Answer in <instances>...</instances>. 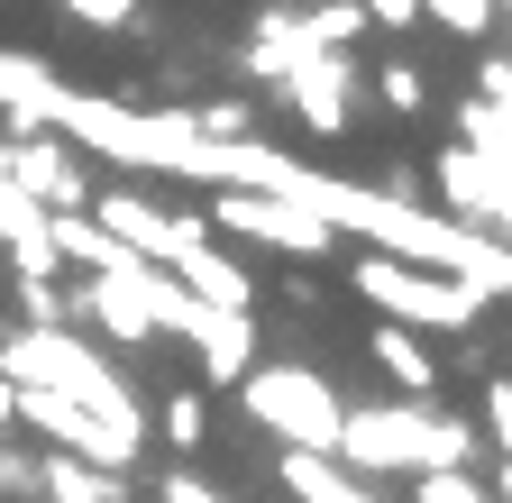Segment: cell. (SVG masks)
Masks as SVG:
<instances>
[{
	"label": "cell",
	"mask_w": 512,
	"mask_h": 503,
	"mask_svg": "<svg viewBox=\"0 0 512 503\" xmlns=\"http://www.w3.org/2000/svg\"><path fill=\"white\" fill-rule=\"evenodd\" d=\"M55 138L74 147V156H110V165H128V174L220 183V147L192 138V110H128V101H101V92H74V83H64Z\"/></svg>",
	"instance_id": "cell-1"
},
{
	"label": "cell",
	"mask_w": 512,
	"mask_h": 503,
	"mask_svg": "<svg viewBox=\"0 0 512 503\" xmlns=\"http://www.w3.org/2000/svg\"><path fill=\"white\" fill-rule=\"evenodd\" d=\"M485 439L458 412H430V403H348L339 412V467L348 476H439V467H467L476 476Z\"/></svg>",
	"instance_id": "cell-2"
},
{
	"label": "cell",
	"mask_w": 512,
	"mask_h": 503,
	"mask_svg": "<svg viewBox=\"0 0 512 503\" xmlns=\"http://www.w3.org/2000/svg\"><path fill=\"white\" fill-rule=\"evenodd\" d=\"M0 385H37V394H64L83 412H138L128 375L74 330H10L0 339Z\"/></svg>",
	"instance_id": "cell-3"
},
{
	"label": "cell",
	"mask_w": 512,
	"mask_h": 503,
	"mask_svg": "<svg viewBox=\"0 0 512 503\" xmlns=\"http://www.w3.org/2000/svg\"><path fill=\"white\" fill-rule=\"evenodd\" d=\"M238 403H247V421L256 430H275L284 449H302V458H339V385L320 366H247L238 375Z\"/></svg>",
	"instance_id": "cell-4"
},
{
	"label": "cell",
	"mask_w": 512,
	"mask_h": 503,
	"mask_svg": "<svg viewBox=\"0 0 512 503\" xmlns=\"http://www.w3.org/2000/svg\"><path fill=\"white\" fill-rule=\"evenodd\" d=\"M348 284H357L394 330H476V311H485L476 293H458L448 275H430V266H394V257H357Z\"/></svg>",
	"instance_id": "cell-5"
},
{
	"label": "cell",
	"mask_w": 512,
	"mask_h": 503,
	"mask_svg": "<svg viewBox=\"0 0 512 503\" xmlns=\"http://www.w3.org/2000/svg\"><path fill=\"white\" fill-rule=\"evenodd\" d=\"M202 229L220 238H247V247H284V257H330V229H320L311 211H293V202H275V193H211L202 202Z\"/></svg>",
	"instance_id": "cell-6"
},
{
	"label": "cell",
	"mask_w": 512,
	"mask_h": 503,
	"mask_svg": "<svg viewBox=\"0 0 512 503\" xmlns=\"http://www.w3.org/2000/svg\"><path fill=\"white\" fill-rule=\"evenodd\" d=\"M0 174L19 183V193L37 202V211H92V174H83V156L64 147V138H0Z\"/></svg>",
	"instance_id": "cell-7"
},
{
	"label": "cell",
	"mask_w": 512,
	"mask_h": 503,
	"mask_svg": "<svg viewBox=\"0 0 512 503\" xmlns=\"http://www.w3.org/2000/svg\"><path fill=\"white\" fill-rule=\"evenodd\" d=\"M275 92H284V110L302 119V129L339 138V129H357V92H366V74H357V55H302V65H293Z\"/></svg>",
	"instance_id": "cell-8"
},
{
	"label": "cell",
	"mask_w": 512,
	"mask_h": 503,
	"mask_svg": "<svg viewBox=\"0 0 512 503\" xmlns=\"http://www.w3.org/2000/svg\"><path fill=\"white\" fill-rule=\"evenodd\" d=\"M55 101H64V74L46 55L0 46V138H55Z\"/></svg>",
	"instance_id": "cell-9"
},
{
	"label": "cell",
	"mask_w": 512,
	"mask_h": 503,
	"mask_svg": "<svg viewBox=\"0 0 512 503\" xmlns=\"http://www.w3.org/2000/svg\"><path fill=\"white\" fill-rule=\"evenodd\" d=\"M147 284H156V266H128V275H92V284L74 293V321H92L110 348H147V339H156V321H147Z\"/></svg>",
	"instance_id": "cell-10"
},
{
	"label": "cell",
	"mask_w": 512,
	"mask_h": 503,
	"mask_svg": "<svg viewBox=\"0 0 512 503\" xmlns=\"http://www.w3.org/2000/svg\"><path fill=\"white\" fill-rule=\"evenodd\" d=\"M302 55H320V46L302 37V0H275V10H256V28H247V46H238V74H247V83H284Z\"/></svg>",
	"instance_id": "cell-11"
},
{
	"label": "cell",
	"mask_w": 512,
	"mask_h": 503,
	"mask_svg": "<svg viewBox=\"0 0 512 503\" xmlns=\"http://www.w3.org/2000/svg\"><path fill=\"white\" fill-rule=\"evenodd\" d=\"M174 339H192V357H202L211 385H238V375L256 366V321H247V311H202V302H192V321Z\"/></svg>",
	"instance_id": "cell-12"
},
{
	"label": "cell",
	"mask_w": 512,
	"mask_h": 503,
	"mask_svg": "<svg viewBox=\"0 0 512 503\" xmlns=\"http://www.w3.org/2000/svg\"><path fill=\"white\" fill-rule=\"evenodd\" d=\"M174 284L202 302V311H256V266H238L220 238L202 247V257H183V266H174Z\"/></svg>",
	"instance_id": "cell-13"
},
{
	"label": "cell",
	"mask_w": 512,
	"mask_h": 503,
	"mask_svg": "<svg viewBox=\"0 0 512 503\" xmlns=\"http://www.w3.org/2000/svg\"><path fill=\"white\" fill-rule=\"evenodd\" d=\"M366 357L384 366V385H394L403 403H430V394H439V357L421 348V330H394V321H375V330H366Z\"/></svg>",
	"instance_id": "cell-14"
},
{
	"label": "cell",
	"mask_w": 512,
	"mask_h": 503,
	"mask_svg": "<svg viewBox=\"0 0 512 503\" xmlns=\"http://www.w3.org/2000/svg\"><path fill=\"white\" fill-rule=\"evenodd\" d=\"M284 485H293V503H375L366 476H348L339 458H302V449H284Z\"/></svg>",
	"instance_id": "cell-15"
},
{
	"label": "cell",
	"mask_w": 512,
	"mask_h": 503,
	"mask_svg": "<svg viewBox=\"0 0 512 503\" xmlns=\"http://www.w3.org/2000/svg\"><path fill=\"white\" fill-rule=\"evenodd\" d=\"M302 37H311L320 55H348V46L366 37V10H357V0H302Z\"/></svg>",
	"instance_id": "cell-16"
},
{
	"label": "cell",
	"mask_w": 512,
	"mask_h": 503,
	"mask_svg": "<svg viewBox=\"0 0 512 503\" xmlns=\"http://www.w3.org/2000/svg\"><path fill=\"white\" fill-rule=\"evenodd\" d=\"M19 330H74V293H64V275H19Z\"/></svg>",
	"instance_id": "cell-17"
},
{
	"label": "cell",
	"mask_w": 512,
	"mask_h": 503,
	"mask_svg": "<svg viewBox=\"0 0 512 503\" xmlns=\"http://www.w3.org/2000/svg\"><path fill=\"white\" fill-rule=\"evenodd\" d=\"M458 147H467V156H485V165H512V129H503V119H494L476 92L458 101Z\"/></svg>",
	"instance_id": "cell-18"
},
{
	"label": "cell",
	"mask_w": 512,
	"mask_h": 503,
	"mask_svg": "<svg viewBox=\"0 0 512 503\" xmlns=\"http://www.w3.org/2000/svg\"><path fill=\"white\" fill-rule=\"evenodd\" d=\"M421 19L448 28L458 46H476V37H494V0H421Z\"/></svg>",
	"instance_id": "cell-19"
},
{
	"label": "cell",
	"mask_w": 512,
	"mask_h": 503,
	"mask_svg": "<svg viewBox=\"0 0 512 503\" xmlns=\"http://www.w3.org/2000/svg\"><path fill=\"white\" fill-rule=\"evenodd\" d=\"M147 430H165L174 449H202V430H211V403H202V394H165Z\"/></svg>",
	"instance_id": "cell-20"
},
{
	"label": "cell",
	"mask_w": 512,
	"mask_h": 503,
	"mask_svg": "<svg viewBox=\"0 0 512 503\" xmlns=\"http://www.w3.org/2000/svg\"><path fill=\"white\" fill-rule=\"evenodd\" d=\"M64 19H83V28H101V37H119V28H138L147 19V0H55Z\"/></svg>",
	"instance_id": "cell-21"
},
{
	"label": "cell",
	"mask_w": 512,
	"mask_h": 503,
	"mask_svg": "<svg viewBox=\"0 0 512 503\" xmlns=\"http://www.w3.org/2000/svg\"><path fill=\"white\" fill-rule=\"evenodd\" d=\"M375 101H384V110H394V119H412V110L430 101V83H421V65H384V74H375Z\"/></svg>",
	"instance_id": "cell-22"
},
{
	"label": "cell",
	"mask_w": 512,
	"mask_h": 503,
	"mask_svg": "<svg viewBox=\"0 0 512 503\" xmlns=\"http://www.w3.org/2000/svg\"><path fill=\"white\" fill-rule=\"evenodd\" d=\"M412 503H494L467 467H439V476H412Z\"/></svg>",
	"instance_id": "cell-23"
},
{
	"label": "cell",
	"mask_w": 512,
	"mask_h": 503,
	"mask_svg": "<svg viewBox=\"0 0 512 503\" xmlns=\"http://www.w3.org/2000/svg\"><path fill=\"white\" fill-rule=\"evenodd\" d=\"M37 458H46V449H28V439H10V449H0V494H10V503L37 494Z\"/></svg>",
	"instance_id": "cell-24"
},
{
	"label": "cell",
	"mask_w": 512,
	"mask_h": 503,
	"mask_svg": "<svg viewBox=\"0 0 512 503\" xmlns=\"http://www.w3.org/2000/svg\"><path fill=\"white\" fill-rule=\"evenodd\" d=\"M476 439H494V449L512 458V375H494V385H485V421H476Z\"/></svg>",
	"instance_id": "cell-25"
},
{
	"label": "cell",
	"mask_w": 512,
	"mask_h": 503,
	"mask_svg": "<svg viewBox=\"0 0 512 503\" xmlns=\"http://www.w3.org/2000/svg\"><path fill=\"white\" fill-rule=\"evenodd\" d=\"M476 101L512 129V55H485V65H476Z\"/></svg>",
	"instance_id": "cell-26"
},
{
	"label": "cell",
	"mask_w": 512,
	"mask_h": 503,
	"mask_svg": "<svg viewBox=\"0 0 512 503\" xmlns=\"http://www.w3.org/2000/svg\"><path fill=\"white\" fill-rule=\"evenodd\" d=\"M357 10H366V28H394V37H403V28L421 19V0H357Z\"/></svg>",
	"instance_id": "cell-27"
},
{
	"label": "cell",
	"mask_w": 512,
	"mask_h": 503,
	"mask_svg": "<svg viewBox=\"0 0 512 503\" xmlns=\"http://www.w3.org/2000/svg\"><path fill=\"white\" fill-rule=\"evenodd\" d=\"M147 503H229V494H211L202 476H165V485H156Z\"/></svg>",
	"instance_id": "cell-28"
},
{
	"label": "cell",
	"mask_w": 512,
	"mask_h": 503,
	"mask_svg": "<svg viewBox=\"0 0 512 503\" xmlns=\"http://www.w3.org/2000/svg\"><path fill=\"white\" fill-rule=\"evenodd\" d=\"M19 439V412H10V385H0V449Z\"/></svg>",
	"instance_id": "cell-29"
},
{
	"label": "cell",
	"mask_w": 512,
	"mask_h": 503,
	"mask_svg": "<svg viewBox=\"0 0 512 503\" xmlns=\"http://www.w3.org/2000/svg\"><path fill=\"white\" fill-rule=\"evenodd\" d=\"M485 494H494V503H512V458L494 467V485H485Z\"/></svg>",
	"instance_id": "cell-30"
}]
</instances>
